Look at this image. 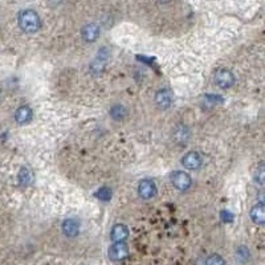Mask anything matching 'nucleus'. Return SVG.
I'll list each match as a JSON object with an SVG mask.
<instances>
[{
    "label": "nucleus",
    "mask_w": 265,
    "mask_h": 265,
    "mask_svg": "<svg viewBox=\"0 0 265 265\" xmlns=\"http://www.w3.org/2000/svg\"><path fill=\"white\" fill-rule=\"evenodd\" d=\"M14 118L18 125H27V123H29V122L32 121L33 110L29 108L28 105H23V106L16 109Z\"/></svg>",
    "instance_id": "9d476101"
},
{
    "label": "nucleus",
    "mask_w": 265,
    "mask_h": 265,
    "mask_svg": "<svg viewBox=\"0 0 265 265\" xmlns=\"http://www.w3.org/2000/svg\"><path fill=\"white\" fill-rule=\"evenodd\" d=\"M188 138H190V130H188V127L184 125L176 126L175 130H174V140L178 144H186Z\"/></svg>",
    "instance_id": "2eb2a0df"
},
{
    "label": "nucleus",
    "mask_w": 265,
    "mask_h": 265,
    "mask_svg": "<svg viewBox=\"0 0 265 265\" xmlns=\"http://www.w3.org/2000/svg\"><path fill=\"white\" fill-rule=\"evenodd\" d=\"M127 115V109L122 104H115L110 108V117L114 121H123Z\"/></svg>",
    "instance_id": "dca6fc26"
},
{
    "label": "nucleus",
    "mask_w": 265,
    "mask_h": 265,
    "mask_svg": "<svg viewBox=\"0 0 265 265\" xmlns=\"http://www.w3.org/2000/svg\"><path fill=\"white\" fill-rule=\"evenodd\" d=\"M129 235L130 231L125 224H115L110 231V239L113 243H125Z\"/></svg>",
    "instance_id": "f8f14e48"
},
{
    "label": "nucleus",
    "mask_w": 265,
    "mask_h": 265,
    "mask_svg": "<svg viewBox=\"0 0 265 265\" xmlns=\"http://www.w3.org/2000/svg\"><path fill=\"white\" fill-rule=\"evenodd\" d=\"M170 180L178 191H187L192 184V179L186 171H174L170 175Z\"/></svg>",
    "instance_id": "7ed1b4c3"
},
{
    "label": "nucleus",
    "mask_w": 265,
    "mask_h": 265,
    "mask_svg": "<svg viewBox=\"0 0 265 265\" xmlns=\"http://www.w3.org/2000/svg\"><path fill=\"white\" fill-rule=\"evenodd\" d=\"M19 183L23 187L31 186L33 183V172L27 167H22L19 171Z\"/></svg>",
    "instance_id": "f3484780"
},
{
    "label": "nucleus",
    "mask_w": 265,
    "mask_h": 265,
    "mask_svg": "<svg viewBox=\"0 0 265 265\" xmlns=\"http://www.w3.org/2000/svg\"><path fill=\"white\" fill-rule=\"evenodd\" d=\"M80 228H81L80 223L76 219H65L61 224V231L64 233V236L69 237V239L79 236Z\"/></svg>",
    "instance_id": "9b49d317"
},
{
    "label": "nucleus",
    "mask_w": 265,
    "mask_h": 265,
    "mask_svg": "<svg viewBox=\"0 0 265 265\" xmlns=\"http://www.w3.org/2000/svg\"><path fill=\"white\" fill-rule=\"evenodd\" d=\"M18 24L24 33H36L41 28V18L35 10H23L19 12Z\"/></svg>",
    "instance_id": "f257e3e1"
},
{
    "label": "nucleus",
    "mask_w": 265,
    "mask_h": 265,
    "mask_svg": "<svg viewBox=\"0 0 265 265\" xmlns=\"http://www.w3.org/2000/svg\"><path fill=\"white\" fill-rule=\"evenodd\" d=\"M155 105L158 108L162 109V110H166V109L171 108L172 105V93L171 90L166 89V88H162L155 93L154 97Z\"/></svg>",
    "instance_id": "1a4fd4ad"
},
{
    "label": "nucleus",
    "mask_w": 265,
    "mask_h": 265,
    "mask_svg": "<svg viewBox=\"0 0 265 265\" xmlns=\"http://www.w3.org/2000/svg\"><path fill=\"white\" fill-rule=\"evenodd\" d=\"M158 188L154 180L151 179H142L138 184V195H140L144 201H150L157 195Z\"/></svg>",
    "instance_id": "423d86ee"
},
{
    "label": "nucleus",
    "mask_w": 265,
    "mask_h": 265,
    "mask_svg": "<svg viewBox=\"0 0 265 265\" xmlns=\"http://www.w3.org/2000/svg\"><path fill=\"white\" fill-rule=\"evenodd\" d=\"M233 257H235V261H236L237 265H245L248 264L249 258H251V252H249L248 247H245V245H240V247L236 248Z\"/></svg>",
    "instance_id": "4468645a"
},
{
    "label": "nucleus",
    "mask_w": 265,
    "mask_h": 265,
    "mask_svg": "<svg viewBox=\"0 0 265 265\" xmlns=\"http://www.w3.org/2000/svg\"><path fill=\"white\" fill-rule=\"evenodd\" d=\"M249 218L252 222L257 226H262L265 223V206L264 203H257L251 208L249 211Z\"/></svg>",
    "instance_id": "ddd939ff"
},
{
    "label": "nucleus",
    "mask_w": 265,
    "mask_h": 265,
    "mask_svg": "<svg viewBox=\"0 0 265 265\" xmlns=\"http://www.w3.org/2000/svg\"><path fill=\"white\" fill-rule=\"evenodd\" d=\"M220 216H222L223 222H226V223H231L233 220L232 214H231V212H229V211H226V210H224V211H222Z\"/></svg>",
    "instance_id": "4be33fe9"
},
{
    "label": "nucleus",
    "mask_w": 265,
    "mask_h": 265,
    "mask_svg": "<svg viewBox=\"0 0 265 265\" xmlns=\"http://www.w3.org/2000/svg\"><path fill=\"white\" fill-rule=\"evenodd\" d=\"M109 56H110V53H109L108 48H101L96 57H94V60L92 61V64H90V72L93 73V75H98V73L104 72L106 62L109 60Z\"/></svg>",
    "instance_id": "20e7f679"
},
{
    "label": "nucleus",
    "mask_w": 265,
    "mask_h": 265,
    "mask_svg": "<svg viewBox=\"0 0 265 265\" xmlns=\"http://www.w3.org/2000/svg\"><path fill=\"white\" fill-rule=\"evenodd\" d=\"M205 265H226V260L223 256L218 253L210 254L205 260Z\"/></svg>",
    "instance_id": "aec40b11"
},
{
    "label": "nucleus",
    "mask_w": 265,
    "mask_h": 265,
    "mask_svg": "<svg viewBox=\"0 0 265 265\" xmlns=\"http://www.w3.org/2000/svg\"><path fill=\"white\" fill-rule=\"evenodd\" d=\"M253 179H254V182L257 183V184H260V186H262V184H264L265 171H264V163H262V162L260 163V165H258L257 169L254 170Z\"/></svg>",
    "instance_id": "412c9836"
},
{
    "label": "nucleus",
    "mask_w": 265,
    "mask_h": 265,
    "mask_svg": "<svg viewBox=\"0 0 265 265\" xmlns=\"http://www.w3.org/2000/svg\"><path fill=\"white\" fill-rule=\"evenodd\" d=\"M129 253V245L126 243H113L108 249V256L113 262L123 261Z\"/></svg>",
    "instance_id": "f03ea898"
},
{
    "label": "nucleus",
    "mask_w": 265,
    "mask_h": 265,
    "mask_svg": "<svg viewBox=\"0 0 265 265\" xmlns=\"http://www.w3.org/2000/svg\"><path fill=\"white\" fill-rule=\"evenodd\" d=\"M100 35V25L96 24V23H88V24L84 25L83 29H81V37H83L84 41L88 44L94 43L96 40H98Z\"/></svg>",
    "instance_id": "6e6552de"
},
{
    "label": "nucleus",
    "mask_w": 265,
    "mask_h": 265,
    "mask_svg": "<svg viewBox=\"0 0 265 265\" xmlns=\"http://www.w3.org/2000/svg\"><path fill=\"white\" fill-rule=\"evenodd\" d=\"M223 102L224 100L219 94H205V104L207 106H218Z\"/></svg>",
    "instance_id": "a211bd4d"
},
{
    "label": "nucleus",
    "mask_w": 265,
    "mask_h": 265,
    "mask_svg": "<svg viewBox=\"0 0 265 265\" xmlns=\"http://www.w3.org/2000/svg\"><path fill=\"white\" fill-rule=\"evenodd\" d=\"M94 196L97 199H100L101 202H109L111 199V196H113V192H111L109 187H102V188H100V190L94 193Z\"/></svg>",
    "instance_id": "6ab92c4d"
},
{
    "label": "nucleus",
    "mask_w": 265,
    "mask_h": 265,
    "mask_svg": "<svg viewBox=\"0 0 265 265\" xmlns=\"http://www.w3.org/2000/svg\"><path fill=\"white\" fill-rule=\"evenodd\" d=\"M215 84L222 89H229L235 84V75H233L232 71H229L227 68L219 69L218 72L215 73Z\"/></svg>",
    "instance_id": "39448f33"
},
{
    "label": "nucleus",
    "mask_w": 265,
    "mask_h": 265,
    "mask_svg": "<svg viewBox=\"0 0 265 265\" xmlns=\"http://www.w3.org/2000/svg\"><path fill=\"white\" fill-rule=\"evenodd\" d=\"M203 159H202L201 154L196 151H188L182 157V165L184 169L191 170V171H196L202 167Z\"/></svg>",
    "instance_id": "0eeeda50"
}]
</instances>
